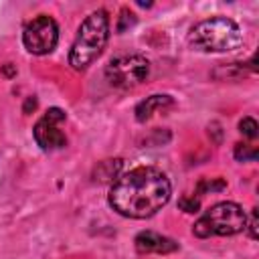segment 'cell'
Instances as JSON below:
<instances>
[{"instance_id":"obj_1","label":"cell","mask_w":259,"mask_h":259,"mask_svg":"<svg viewBox=\"0 0 259 259\" xmlns=\"http://www.w3.org/2000/svg\"><path fill=\"white\" fill-rule=\"evenodd\" d=\"M172 184L168 176L154 166H138L119 174L109 188V206L127 219H150L168 204Z\"/></svg>"},{"instance_id":"obj_6","label":"cell","mask_w":259,"mask_h":259,"mask_svg":"<svg viewBox=\"0 0 259 259\" xmlns=\"http://www.w3.org/2000/svg\"><path fill=\"white\" fill-rule=\"evenodd\" d=\"M59 42V24L49 14H38L26 22L22 30V45L30 55L42 57L55 51Z\"/></svg>"},{"instance_id":"obj_7","label":"cell","mask_w":259,"mask_h":259,"mask_svg":"<svg viewBox=\"0 0 259 259\" xmlns=\"http://www.w3.org/2000/svg\"><path fill=\"white\" fill-rule=\"evenodd\" d=\"M67 119V113L59 107H51L32 127V138L42 152H57L67 146V136L61 130V123Z\"/></svg>"},{"instance_id":"obj_15","label":"cell","mask_w":259,"mask_h":259,"mask_svg":"<svg viewBox=\"0 0 259 259\" xmlns=\"http://www.w3.org/2000/svg\"><path fill=\"white\" fill-rule=\"evenodd\" d=\"M180 208L184 212H198V200L192 196V198H182L180 200Z\"/></svg>"},{"instance_id":"obj_12","label":"cell","mask_w":259,"mask_h":259,"mask_svg":"<svg viewBox=\"0 0 259 259\" xmlns=\"http://www.w3.org/2000/svg\"><path fill=\"white\" fill-rule=\"evenodd\" d=\"M257 130H259V125H257V121L253 119V117H243L241 121H239V132L243 134V136H247V138H257Z\"/></svg>"},{"instance_id":"obj_3","label":"cell","mask_w":259,"mask_h":259,"mask_svg":"<svg viewBox=\"0 0 259 259\" xmlns=\"http://www.w3.org/2000/svg\"><path fill=\"white\" fill-rule=\"evenodd\" d=\"M188 42L200 53H229L243 45V30L233 18L212 16L190 28Z\"/></svg>"},{"instance_id":"obj_9","label":"cell","mask_w":259,"mask_h":259,"mask_svg":"<svg viewBox=\"0 0 259 259\" xmlns=\"http://www.w3.org/2000/svg\"><path fill=\"white\" fill-rule=\"evenodd\" d=\"M172 103L174 101H172L170 95H150V97H146L144 101H140L136 105V119L140 123H144V121L152 119L158 111H164L166 107H172Z\"/></svg>"},{"instance_id":"obj_13","label":"cell","mask_w":259,"mask_h":259,"mask_svg":"<svg viewBox=\"0 0 259 259\" xmlns=\"http://www.w3.org/2000/svg\"><path fill=\"white\" fill-rule=\"evenodd\" d=\"M223 188H227V182H223V180H219V178H214V184H212V180H210V182H208V180H200L198 186H196V192L202 194L204 190H223Z\"/></svg>"},{"instance_id":"obj_10","label":"cell","mask_w":259,"mask_h":259,"mask_svg":"<svg viewBox=\"0 0 259 259\" xmlns=\"http://www.w3.org/2000/svg\"><path fill=\"white\" fill-rule=\"evenodd\" d=\"M119 170H121V160H103L95 168V180H99V182L115 180Z\"/></svg>"},{"instance_id":"obj_5","label":"cell","mask_w":259,"mask_h":259,"mask_svg":"<svg viewBox=\"0 0 259 259\" xmlns=\"http://www.w3.org/2000/svg\"><path fill=\"white\" fill-rule=\"evenodd\" d=\"M150 75V61L142 55H121L105 67V79L115 89H134Z\"/></svg>"},{"instance_id":"obj_11","label":"cell","mask_w":259,"mask_h":259,"mask_svg":"<svg viewBox=\"0 0 259 259\" xmlns=\"http://www.w3.org/2000/svg\"><path fill=\"white\" fill-rule=\"evenodd\" d=\"M235 158L239 162H247V160H255L257 158V148L249 146V144H237L235 146Z\"/></svg>"},{"instance_id":"obj_8","label":"cell","mask_w":259,"mask_h":259,"mask_svg":"<svg viewBox=\"0 0 259 259\" xmlns=\"http://www.w3.org/2000/svg\"><path fill=\"white\" fill-rule=\"evenodd\" d=\"M134 245L138 249V253H156V255H168V253H174L178 251V243L170 237H164L160 233H154V231H142L136 235L134 239Z\"/></svg>"},{"instance_id":"obj_14","label":"cell","mask_w":259,"mask_h":259,"mask_svg":"<svg viewBox=\"0 0 259 259\" xmlns=\"http://www.w3.org/2000/svg\"><path fill=\"white\" fill-rule=\"evenodd\" d=\"M245 231L249 233V237H251L253 241L257 239V208H253L251 214L247 217V221H245Z\"/></svg>"},{"instance_id":"obj_4","label":"cell","mask_w":259,"mask_h":259,"mask_svg":"<svg viewBox=\"0 0 259 259\" xmlns=\"http://www.w3.org/2000/svg\"><path fill=\"white\" fill-rule=\"evenodd\" d=\"M245 221H247V212L243 210L241 204L233 200H223L206 208L196 219V223L192 225V233L198 239L231 237L245 231Z\"/></svg>"},{"instance_id":"obj_2","label":"cell","mask_w":259,"mask_h":259,"mask_svg":"<svg viewBox=\"0 0 259 259\" xmlns=\"http://www.w3.org/2000/svg\"><path fill=\"white\" fill-rule=\"evenodd\" d=\"M109 40V16L103 8L91 12L77 28L75 40L69 51V65L75 71H85L93 65Z\"/></svg>"}]
</instances>
